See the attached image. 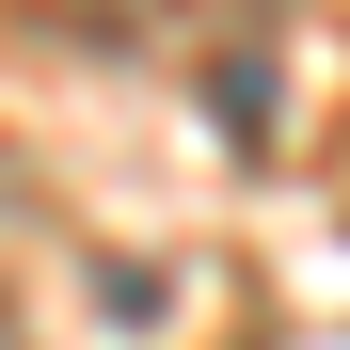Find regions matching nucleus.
I'll return each mask as SVG.
<instances>
[{
  "instance_id": "f257e3e1",
  "label": "nucleus",
  "mask_w": 350,
  "mask_h": 350,
  "mask_svg": "<svg viewBox=\"0 0 350 350\" xmlns=\"http://www.w3.org/2000/svg\"><path fill=\"white\" fill-rule=\"evenodd\" d=\"M0 350H32V334H16V303H0Z\"/></svg>"
}]
</instances>
